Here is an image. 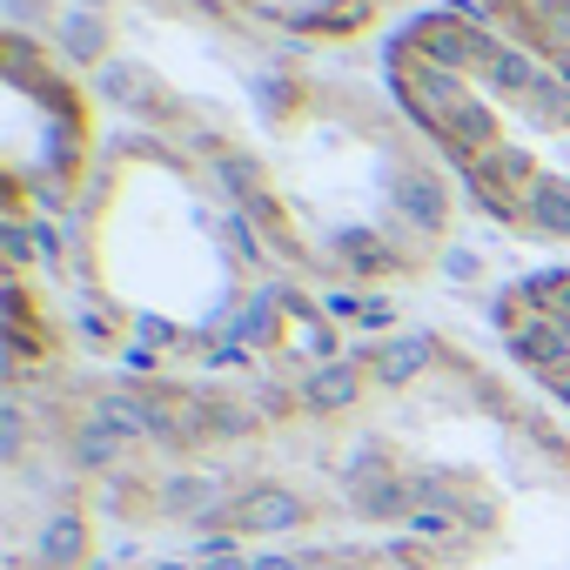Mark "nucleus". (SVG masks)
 Here are the masks:
<instances>
[{"label": "nucleus", "mask_w": 570, "mask_h": 570, "mask_svg": "<svg viewBox=\"0 0 570 570\" xmlns=\"http://www.w3.org/2000/svg\"><path fill=\"white\" fill-rule=\"evenodd\" d=\"M55 570H570V423L443 330L61 430Z\"/></svg>", "instance_id": "obj_1"}, {"label": "nucleus", "mask_w": 570, "mask_h": 570, "mask_svg": "<svg viewBox=\"0 0 570 570\" xmlns=\"http://www.w3.org/2000/svg\"><path fill=\"white\" fill-rule=\"evenodd\" d=\"M48 35L121 121L202 155L296 282L396 289L436 268L456 188L376 75L228 0H61Z\"/></svg>", "instance_id": "obj_2"}, {"label": "nucleus", "mask_w": 570, "mask_h": 570, "mask_svg": "<svg viewBox=\"0 0 570 570\" xmlns=\"http://www.w3.org/2000/svg\"><path fill=\"white\" fill-rule=\"evenodd\" d=\"M75 316L101 350L168 370H208L248 343L262 316L296 309L303 282L282 268L242 195L181 141L135 121L108 128L75 215L48 235Z\"/></svg>", "instance_id": "obj_3"}, {"label": "nucleus", "mask_w": 570, "mask_h": 570, "mask_svg": "<svg viewBox=\"0 0 570 570\" xmlns=\"http://www.w3.org/2000/svg\"><path fill=\"white\" fill-rule=\"evenodd\" d=\"M383 88L483 222L570 248V75L463 0H430L383 35Z\"/></svg>", "instance_id": "obj_4"}, {"label": "nucleus", "mask_w": 570, "mask_h": 570, "mask_svg": "<svg viewBox=\"0 0 570 570\" xmlns=\"http://www.w3.org/2000/svg\"><path fill=\"white\" fill-rule=\"evenodd\" d=\"M0 81H8V108H0V195H8L14 242L28 228H61L101 161V141L115 121H101L95 81L21 14L0 41Z\"/></svg>", "instance_id": "obj_5"}, {"label": "nucleus", "mask_w": 570, "mask_h": 570, "mask_svg": "<svg viewBox=\"0 0 570 570\" xmlns=\"http://www.w3.org/2000/svg\"><path fill=\"white\" fill-rule=\"evenodd\" d=\"M490 330L503 363L570 423V255L557 268L517 275L490 303Z\"/></svg>", "instance_id": "obj_6"}, {"label": "nucleus", "mask_w": 570, "mask_h": 570, "mask_svg": "<svg viewBox=\"0 0 570 570\" xmlns=\"http://www.w3.org/2000/svg\"><path fill=\"white\" fill-rule=\"evenodd\" d=\"M228 8L268 21V28H289V35H309V41H330V48H356L363 35H390L396 21H410L430 0H228Z\"/></svg>", "instance_id": "obj_7"}, {"label": "nucleus", "mask_w": 570, "mask_h": 570, "mask_svg": "<svg viewBox=\"0 0 570 570\" xmlns=\"http://www.w3.org/2000/svg\"><path fill=\"white\" fill-rule=\"evenodd\" d=\"M470 8L483 21H497L517 48H530L570 75V0H470Z\"/></svg>", "instance_id": "obj_8"}]
</instances>
